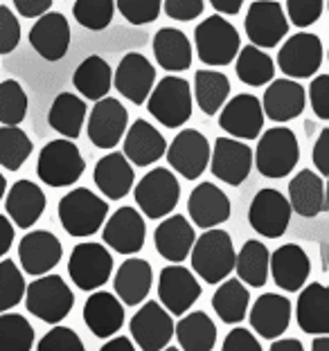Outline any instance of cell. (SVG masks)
<instances>
[{
	"mask_svg": "<svg viewBox=\"0 0 329 351\" xmlns=\"http://www.w3.org/2000/svg\"><path fill=\"white\" fill-rule=\"evenodd\" d=\"M251 293L239 279H226L212 295V308L226 324H239L248 313Z\"/></svg>",
	"mask_w": 329,
	"mask_h": 351,
	"instance_id": "cell-40",
	"label": "cell"
},
{
	"mask_svg": "<svg viewBox=\"0 0 329 351\" xmlns=\"http://www.w3.org/2000/svg\"><path fill=\"white\" fill-rule=\"evenodd\" d=\"M27 115V95L16 79L0 82V124L19 126Z\"/></svg>",
	"mask_w": 329,
	"mask_h": 351,
	"instance_id": "cell-45",
	"label": "cell"
},
{
	"mask_svg": "<svg viewBox=\"0 0 329 351\" xmlns=\"http://www.w3.org/2000/svg\"><path fill=\"white\" fill-rule=\"evenodd\" d=\"M93 180L104 196L111 198V201H120V198H124L131 191L135 173L131 162L120 151H113V154H106L98 160L93 171Z\"/></svg>",
	"mask_w": 329,
	"mask_h": 351,
	"instance_id": "cell-32",
	"label": "cell"
},
{
	"mask_svg": "<svg viewBox=\"0 0 329 351\" xmlns=\"http://www.w3.org/2000/svg\"><path fill=\"white\" fill-rule=\"evenodd\" d=\"M174 336L183 351H212L216 326L203 311H192L174 324Z\"/></svg>",
	"mask_w": 329,
	"mask_h": 351,
	"instance_id": "cell-36",
	"label": "cell"
},
{
	"mask_svg": "<svg viewBox=\"0 0 329 351\" xmlns=\"http://www.w3.org/2000/svg\"><path fill=\"white\" fill-rule=\"evenodd\" d=\"M291 302L284 295L264 293L251 308V326L258 331V336L266 340H275L288 329L291 322Z\"/></svg>",
	"mask_w": 329,
	"mask_h": 351,
	"instance_id": "cell-29",
	"label": "cell"
},
{
	"mask_svg": "<svg viewBox=\"0 0 329 351\" xmlns=\"http://www.w3.org/2000/svg\"><path fill=\"white\" fill-rule=\"evenodd\" d=\"M246 36L255 47H275L288 34L284 10L275 0H255L244 21Z\"/></svg>",
	"mask_w": 329,
	"mask_h": 351,
	"instance_id": "cell-14",
	"label": "cell"
},
{
	"mask_svg": "<svg viewBox=\"0 0 329 351\" xmlns=\"http://www.w3.org/2000/svg\"><path fill=\"white\" fill-rule=\"evenodd\" d=\"M68 275L82 291H98L113 275V257L102 243H79L68 259Z\"/></svg>",
	"mask_w": 329,
	"mask_h": 351,
	"instance_id": "cell-9",
	"label": "cell"
},
{
	"mask_svg": "<svg viewBox=\"0 0 329 351\" xmlns=\"http://www.w3.org/2000/svg\"><path fill=\"white\" fill-rule=\"evenodd\" d=\"M12 243H14V226L5 214H0V259L12 248Z\"/></svg>",
	"mask_w": 329,
	"mask_h": 351,
	"instance_id": "cell-57",
	"label": "cell"
},
{
	"mask_svg": "<svg viewBox=\"0 0 329 351\" xmlns=\"http://www.w3.org/2000/svg\"><path fill=\"white\" fill-rule=\"evenodd\" d=\"M277 66L291 79H307L316 75L323 66V43L316 34L298 32L280 47Z\"/></svg>",
	"mask_w": 329,
	"mask_h": 351,
	"instance_id": "cell-13",
	"label": "cell"
},
{
	"mask_svg": "<svg viewBox=\"0 0 329 351\" xmlns=\"http://www.w3.org/2000/svg\"><path fill=\"white\" fill-rule=\"evenodd\" d=\"M131 338L142 351H163L174 338V320L158 302H144L131 317Z\"/></svg>",
	"mask_w": 329,
	"mask_h": 351,
	"instance_id": "cell-15",
	"label": "cell"
},
{
	"mask_svg": "<svg viewBox=\"0 0 329 351\" xmlns=\"http://www.w3.org/2000/svg\"><path fill=\"white\" fill-rule=\"evenodd\" d=\"M115 7L131 25H147L160 16L163 0H115Z\"/></svg>",
	"mask_w": 329,
	"mask_h": 351,
	"instance_id": "cell-48",
	"label": "cell"
},
{
	"mask_svg": "<svg viewBox=\"0 0 329 351\" xmlns=\"http://www.w3.org/2000/svg\"><path fill=\"white\" fill-rule=\"evenodd\" d=\"M203 0H163L165 14L174 21H194L203 14Z\"/></svg>",
	"mask_w": 329,
	"mask_h": 351,
	"instance_id": "cell-52",
	"label": "cell"
},
{
	"mask_svg": "<svg viewBox=\"0 0 329 351\" xmlns=\"http://www.w3.org/2000/svg\"><path fill=\"white\" fill-rule=\"evenodd\" d=\"M163 351H181V349H176V347H165Z\"/></svg>",
	"mask_w": 329,
	"mask_h": 351,
	"instance_id": "cell-63",
	"label": "cell"
},
{
	"mask_svg": "<svg viewBox=\"0 0 329 351\" xmlns=\"http://www.w3.org/2000/svg\"><path fill=\"white\" fill-rule=\"evenodd\" d=\"M45 194L43 189L32 180H19L14 182L10 194L5 198V210L10 217L12 226L27 230L41 219L45 212Z\"/></svg>",
	"mask_w": 329,
	"mask_h": 351,
	"instance_id": "cell-28",
	"label": "cell"
},
{
	"mask_svg": "<svg viewBox=\"0 0 329 351\" xmlns=\"http://www.w3.org/2000/svg\"><path fill=\"white\" fill-rule=\"evenodd\" d=\"M30 43L45 61H59L66 57L70 47V25L66 16L59 12L43 14L30 29Z\"/></svg>",
	"mask_w": 329,
	"mask_h": 351,
	"instance_id": "cell-23",
	"label": "cell"
},
{
	"mask_svg": "<svg viewBox=\"0 0 329 351\" xmlns=\"http://www.w3.org/2000/svg\"><path fill=\"white\" fill-rule=\"evenodd\" d=\"M221 351H264V349L260 345V340L253 336V331L244 329V326H237L223 340Z\"/></svg>",
	"mask_w": 329,
	"mask_h": 351,
	"instance_id": "cell-54",
	"label": "cell"
},
{
	"mask_svg": "<svg viewBox=\"0 0 329 351\" xmlns=\"http://www.w3.org/2000/svg\"><path fill=\"white\" fill-rule=\"evenodd\" d=\"M36 351H86L82 338L70 326H52L45 336L38 340Z\"/></svg>",
	"mask_w": 329,
	"mask_h": 351,
	"instance_id": "cell-49",
	"label": "cell"
},
{
	"mask_svg": "<svg viewBox=\"0 0 329 351\" xmlns=\"http://www.w3.org/2000/svg\"><path fill=\"white\" fill-rule=\"evenodd\" d=\"M311 108L318 119H329V75H318L309 86Z\"/></svg>",
	"mask_w": 329,
	"mask_h": 351,
	"instance_id": "cell-53",
	"label": "cell"
},
{
	"mask_svg": "<svg viewBox=\"0 0 329 351\" xmlns=\"http://www.w3.org/2000/svg\"><path fill=\"white\" fill-rule=\"evenodd\" d=\"M72 84L86 99L100 101L106 97L111 86H113V70L102 57L93 54L77 66L75 75H72Z\"/></svg>",
	"mask_w": 329,
	"mask_h": 351,
	"instance_id": "cell-37",
	"label": "cell"
},
{
	"mask_svg": "<svg viewBox=\"0 0 329 351\" xmlns=\"http://www.w3.org/2000/svg\"><path fill=\"white\" fill-rule=\"evenodd\" d=\"M135 203L142 210L144 217L149 219H163L174 212L181 198V185L179 178L165 167H156L133 189Z\"/></svg>",
	"mask_w": 329,
	"mask_h": 351,
	"instance_id": "cell-8",
	"label": "cell"
},
{
	"mask_svg": "<svg viewBox=\"0 0 329 351\" xmlns=\"http://www.w3.org/2000/svg\"><path fill=\"white\" fill-rule=\"evenodd\" d=\"M25 279H23L21 268L12 259L0 261V313H7L16 304H21L25 295Z\"/></svg>",
	"mask_w": 329,
	"mask_h": 351,
	"instance_id": "cell-47",
	"label": "cell"
},
{
	"mask_svg": "<svg viewBox=\"0 0 329 351\" xmlns=\"http://www.w3.org/2000/svg\"><path fill=\"white\" fill-rule=\"evenodd\" d=\"M314 165L320 178L329 176V129H323L314 145Z\"/></svg>",
	"mask_w": 329,
	"mask_h": 351,
	"instance_id": "cell-55",
	"label": "cell"
},
{
	"mask_svg": "<svg viewBox=\"0 0 329 351\" xmlns=\"http://www.w3.org/2000/svg\"><path fill=\"white\" fill-rule=\"evenodd\" d=\"M151 282H154V273H151L149 261L140 257L126 259L115 273V298L126 306H138L147 300Z\"/></svg>",
	"mask_w": 329,
	"mask_h": 351,
	"instance_id": "cell-34",
	"label": "cell"
},
{
	"mask_svg": "<svg viewBox=\"0 0 329 351\" xmlns=\"http://www.w3.org/2000/svg\"><path fill=\"white\" fill-rule=\"evenodd\" d=\"M63 257L61 241L47 230H34L27 232L19 243V259L27 275L43 277L57 266Z\"/></svg>",
	"mask_w": 329,
	"mask_h": 351,
	"instance_id": "cell-21",
	"label": "cell"
},
{
	"mask_svg": "<svg viewBox=\"0 0 329 351\" xmlns=\"http://www.w3.org/2000/svg\"><path fill=\"white\" fill-rule=\"evenodd\" d=\"M154 57L167 73H183L192 66V43L185 32L163 27L154 36Z\"/></svg>",
	"mask_w": 329,
	"mask_h": 351,
	"instance_id": "cell-35",
	"label": "cell"
},
{
	"mask_svg": "<svg viewBox=\"0 0 329 351\" xmlns=\"http://www.w3.org/2000/svg\"><path fill=\"white\" fill-rule=\"evenodd\" d=\"M129 124V113L122 101L113 97H104L95 101L88 117V140L98 149H113L120 145Z\"/></svg>",
	"mask_w": 329,
	"mask_h": 351,
	"instance_id": "cell-17",
	"label": "cell"
},
{
	"mask_svg": "<svg viewBox=\"0 0 329 351\" xmlns=\"http://www.w3.org/2000/svg\"><path fill=\"white\" fill-rule=\"evenodd\" d=\"M165 154L167 162L176 173H181L185 180H196L198 176H203L210 162V142L201 131L185 129L172 140Z\"/></svg>",
	"mask_w": 329,
	"mask_h": 351,
	"instance_id": "cell-12",
	"label": "cell"
},
{
	"mask_svg": "<svg viewBox=\"0 0 329 351\" xmlns=\"http://www.w3.org/2000/svg\"><path fill=\"white\" fill-rule=\"evenodd\" d=\"M75 304V295L59 275H43L25 286V306L34 317L47 324L66 320Z\"/></svg>",
	"mask_w": 329,
	"mask_h": 351,
	"instance_id": "cell-4",
	"label": "cell"
},
{
	"mask_svg": "<svg viewBox=\"0 0 329 351\" xmlns=\"http://www.w3.org/2000/svg\"><path fill=\"white\" fill-rule=\"evenodd\" d=\"M207 165L214 178L226 185L239 187L253 169V149L235 138H216Z\"/></svg>",
	"mask_w": 329,
	"mask_h": 351,
	"instance_id": "cell-16",
	"label": "cell"
},
{
	"mask_svg": "<svg viewBox=\"0 0 329 351\" xmlns=\"http://www.w3.org/2000/svg\"><path fill=\"white\" fill-rule=\"evenodd\" d=\"M21 41V23L10 7H0V54H10Z\"/></svg>",
	"mask_w": 329,
	"mask_h": 351,
	"instance_id": "cell-51",
	"label": "cell"
},
{
	"mask_svg": "<svg viewBox=\"0 0 329 351\" xmlns=\"http://www.w3.org/2000/svg\"><path fill=\"white\" fill-rule=\"evenodd\" d=\"M304 101H307V95H304V88L298 82H293V79H275V82L269 84L260 104L264 117H269L277 124H284L302 113Z\"/></svg>",
	"mask_w": 329,
	"mask_h": 351,
	"instance_id": "cell-25",
	"label": "cell"
},
{
	"mask_svg": "<svg viewBox=\"0 0 329 351\" xmlns=\"http://www.w3.org/2000/svg\"><path fill=\"white\" fill-rule=\"evenodd\" d=\"M194 43L198 59L207 66H228L237 59L239 32L223 16H207L194 29Z\"/></svg>",
	"mask_w": 329,
	"mask_h": 351,
	"instance_id": "cell-6",
	"label": "cell"
},
{
	"mask_svg": "<svg viewBox=\"0 0 329 351\" xmlns=\"http://www.w3.org/2000/svg\"><path fill=\"white\" fill-rule=\"evenodd\" d=\"M237 77L242 79L246 86H266L273 82L275 75V63L269 57L266 52H262L260 47L246 45L237 52Z\"/></svg>",
	"mask_w": 329,
	"mask_h": 351,
	"instance_id": "cell-42",
	"label": "cell"
},
{
	"mask_svg": "<svg viewBox=\"0 0 329 351\" xmlns=\"http://www.w3.org/2000/svg\"><path fill=\"white\" fill-rule=\"evenodd\" d=\"M32 140L19 126H3L0 129V167L7 171H19L32 156Z\"/></svg>",
	"mask_w": 329,
	"mask_h": 351,
	"instance_id": "cell-43",
	"label": "cell"
},
{
	"mask_svg": "<svg viewBox=\"0 0 329 351\" xmlns=\"http://www.w3.org/2000/svg\"><path fill=\"white\" fill-rule=\"evenodd\" d=\"M291 205L277 189H260L248 207V223L258 234L280 239L291 223Z\"/></svg>",
	"mask_w": 329,
	"mask_h": 351,
	"instance_id": "cell-10",
	"label": "cell"
},
{
	"mask_svg": "<svg viewBox=\"0 0 329 351\" xmlns=\"http://www.w3.org/2000/svg\"><path fill=\"white\" fill-rule=\"evenodd\" d=\"M196 241L194 226L181 214L167 217L154 232L156 250L163 259L172 263H181L192 252V245Z\"/></svg>",
	"mask_w": 329,
	"mask_h": 351,
	"instance_id": "cell-30",
	"label": "cell"
},
{
	"mask_svg": "<svg viewBox=\"0 0 329 351\" xmlns=\"http://www.w3.org/2000/svg\"><path fill=\"white\" fill-rule=\"evenodd\" d=\"M84 322L93 336L102 340L113 338L124 324V304L113 293L95 291L84 304Z\"/></svg>",
	"mask_w": 329,
	"mask_h": 351,
	"instance_id": "cell-26",
	"label": "cell"
},
{
	"mask_svg": "<svg viewBox=\"0 0 329 351\" xmlns=\"http://www.w3.org/2000/svg\"><path fill=\"white\" fill-rule=\"evenodd\" d=\"M156 82V68L151 66L147 57L138 52L124 54L122 61L117 63V70L113 75L115 90L133 104H144L149 93L154 90Z\"/></svg>",
	"mask_w": 329,
	"mask_h": 351,
	"instance_id": "cell-20",
	"label": "cell"
},
{
	"mask_svg": "<svg viewBox=\"0 0 329 351\" xmlns=\"http://www.w3.org/2000/svg\"><path fill=\"white\" fill-rule=\"evenodd\" d=\"M298 326L309 336H327L329 333V289L318 282L304 286L298 306H295Z\"/></svg>",
	"mask_w": 329,
	"mask_h": 351,
	"instance_id": "cell-33",
	"label": "cell"
},
{
	"mask_svg": "<svg viewBox=\"0 0 329 351\" xmlns=\"http://www.w3.org/2000/svg\"><path fill=\"white\" fill-rule=\"evenodd\" d=\"M100 351H135V347H133L131 338L120 336V338H113V340L104 342V347Z\"/></svg>",
	"mask_w": 329,
	"mask_h": 351,
	"instance_id": "cell-59",
	"label": "cell"
},
{
	"mask_svg": "<svg viewBox=\"0 0 329 351\" xmlns=\"http://www.w3.org/2000/svg\"><path fill=\"white\" fill-rule=\"evenodd\" d=\"M300 160L298 138L286 126H273L262 135L253 162L264 178H286Z\"/></svg>",
	"mask_w": 329,
	"mask_h": 351,
	"instance_id": "cell-2",
	"label": "cell"
},
{
	"mask_svg": "<svg viewBox=\"0 0 329 351\" xmlns=\"http://www.w3.org/2000/svg\"><path fill=\"white\" fill-rule=\"evenodd\" d=\"M149 113L167 129H179L192 117V88L183 77H165L147 97Z\"/></svg>",
	"mask_w": 329,
	"mask_h": 351,
	"instance_id": "cell-7",
	"label": "cell"
},
{
	"mask_svg": "<svg viewBox=\"0 0 329 351\" xmlns=\"http://www.w3.org/2000/svg\"><path fill=\"white\" fill-rule=\"evenodd\" d=\"M286 201L291 205V212L300 214V217H304V219L318 217V214H323L327 210L325 180L311 169L298 171L293 176V180L288 182Z\"/></svg>",
	"mask_w": 329,
	"mask_h": 351,
	"instance_id": "cell-31",
	"label": "cell"
},
{
	"mask_svg": "<svg viewBox=\"0 0 329 351\" xmlns=\"http://www.w3.org/2000/svg\"><path fill=\"white\" fill-rule=\"evenodd\" d=\"M230 198L214 185V182H201L188 198V214L192 223L201 230H214L216 226L230 219Z\"/></svg>",
	"mask_w": 329,
	"mask_h": 351,
	"instance_id": "cell-22",
	"label": "cell"
},
{
	"mask_svg": "<svg viewBox=\"0 0 329 351\" xmlns=\"http://www.w3.org/2000/svg\"><path fill=\"white\" fill-rule=\"evenodd\" d=\"M144 237H147L144 219H142V214L131 205L115 210L113 217L106 221V226L102 230L104 243L120 254L140 252L144 245Z\"/></svg>",
	"mask_w": 329,
	"mask_h": 351,
	"instance_id": "cell-18",
	"label": "cell"
},
{
	"mask_svg": "<svg viewBox=\"0 0 329 351\" xmlns=\"http://www.w3.org/2000/svg\"><path fill=\"white\" fill-rule=\"evenodd\" d=\"M192 268L205 284H221L235 270V245L228 232L214 228L201 234L192 245Z\"/></svg>",
	"mask_w": 329,
	"mask_h": 351,
	"instance_id": "cell-1",
	"label": "cell"
},
{
	"mask_svg": "<svg viewBox=\"0 0 329 351\" xmlns=\"http://www.w3.org/2000/svg\"><path fill=\"white\" fill-rule=\"evenodd\" d=\"M201 291L203 289H201L194 273L179 266V263L160 270L158 298H160V306L170 315H185L192 308V304L201 298Z\"/></svg>",
	"mask_w": 329,
	"mask_h": 351,
	"instance_id": "cell-11",
	"label": "cell"
},
{
	"mask_svg": "<svg viewBox=\"0 0 329 351\" xmlns=\"http://www.w3.org/2000/svg\"><path fill=\"white\" fill-rule=\"evenodd\" d=\"M210 5L219 12V16L221 14L235 16V14H239V10H242L244 0H210Z\"/></svg>",
	"mask_w": 329,
	"mask_h": 351,
	"instance_id": "cell-58",
	"label": "cell"
},
{
	"mask_svg": "<svg viewBox=\"0 0 329 351\" xmlns=\"http://www.w3.org/2000/svg\"><path fill=\"white\" fill-rule=\"evenodd\" d=\"M167 142L156 126H151L147 119H135L131 129L124 133V158L135 167H149L165 156Z\"/></svg>",
	"mask_w": 329,
	"mask_h": 351,
	"instance_id": "cell-27",
	"label": "cell"
},
{
	"mask_svg": "<svg viewBox=\"0 0 329 351\" xmlns=\"http://www.w3.org/2000/svg\"><path fill=\"white\" fill-rule=\"evenodd\" d=\"M109 203L91 189L77 187L59 201V221L70 237H91L104 226Z\"/></svg>",
	"mask_w": 329,
	"mask_h": 351,
	"instance_id": "cell-3",
	"label": "cell"
},
{
	"mask_svg": "<svg viewBox=\"0 0 329 351\" xmlns=\"http://www.w3.org/2000/svg\"><path fill=\"white\" fill-rule=\"evenodd\" d=\"M325 0H286V14L295 27H309L323 16Z\"/></svg>",
	"mask_w": 329,
	"mask_h": 351,
	"instance_id": "cell-50",
	"label": "cell"
},
{
	"mask_svg": "<svg viewBox=\"0 0 329 351\" xmlns=\"http://www.w3.org/2000/svg\"><path fill=\"white\" fill-rule=\"evenodd\" d=\"M34 329L21 313H0V351H30Z\"/></svg>",
	"mask_w": 329,
	"mask_h": 351,
	"instance_id": "cell-44",
	"label": "cell"
},
{
	"mask_svg": "<svg viewBox=\"0 0 329 351\" xmlns=\"http://www.w3.org/2000/svg\"><path fill=\"white\" fill-rule=\"evenodd\" d=\"M269 248L262 241H258V239L246 241L235 257L239 282L244 286H253V289H262L269 279Z\"/></svg>",
	"mask_w": 329,
	"mask_h": 351,
	"instance_id": "cell-39",
	"label": "cell"
},
{
	"mask_svg": "<svg viewBox=\"0 0 329 351\" xmlns=\"http://www.w3.org/2000/svg\"><path fill=\"white\" fill-rule=\"evenodd\" d=\"M86 171V160L75 142L52 140L41 149L36 162V173L41 182L50 187H70Z\"/></svg>",
	"mask_w": 329,
	"mask_h": 351,
	"instance_id": "cell-5",
	"label": "cell"
},
{
	"mask_svg": "<svg viewBox=\"0 0 329 351\" xmlns=\"http://www.w3.org/2000/svg\"><path fill=\"white\" fill-rule=\"evenodd\" d=\"M84 119H86V101L72 93L57 95L50 106V113H47V124L70 142L79 138Z\"/></svg>",
	"mask_w": 329,
	"mask_h": 351,
	"instance_id": "cell-38",
	"label": "cell"
},
{
	"mask_svg": "<svg viewBox=\"0 0 329 351\" xmlns=\"http://www.w3.org/2000/svg\"><path fill=\"white\" fill-rule=\"evenodd\" d=\"M269 351H304L302 342L295 338H284V340H273Z\"/></svg>",
	"mask_w": 329,
	"mask_h": 351,
	"instance_id": "cell-60",
	"label": "cell"
},
{
	"mask_svg": "<svg viewBox=\"0 0 329 351\" xmlns=\"http://www.w3.org/2000/svg\"><path fill=\"white\" fill-rule=\"evenodd\" d=\"M311 351H329V338L327 336H318L311 345Z\"/></svg>",
	"mask_w": 329,
	"mask_h": 351,
	"instance_id": "cell-61",
	"label": "cell"
},
{
	"mask_svg": "<svg viewBox=\"0 0 329 351\" xmlns=\"http://www.w3.org/2000/svg\"><path fill=\"white\" fill-rule=\"evenodd\" d=\"M23 19H41L52 7V0H12Z\"/></svg>",
	"mask_w": 329,
	"mask_h": 351,
	"instance_id": "cell-56",
	"label": "cell"
},
{
	"mask_svg": "<svg viewBox=\"0 0 329 351\" xmlns=\"http://www.w3.org/2000/svg\"><path fill=\"white\" fill-rule=\"evenodd\" d=\"M72 14H75L79 25L100 32L106 29L111 25V21H113L115 3L113 0H77L75 7H72Z\"/></svg>",
	"mask_w": 329,
	"mask_h": 351,
	"instance_id": "cell-46",
	"label": "cell"
},
{
	"mask_svg": "<svg viewBox=\"0 0 329 351\" xmlns=\"http://www.w3.org/2000/svg\"><path fill=\"white\" fill-rule=\"evenodd\" d=\"M5 189H7V180H5V176L0 173V201H3V196H5Z\"/></svg>",
	"mask_w": 329,
	"mask_h": 351,
	"instance_id": "cell-62",
	"label": "cell"
},
{
	"mask_svg": "<svg viewBox=\"0 0 329 351\" xmlns=\"http://www.w3.org/2000/svg\"><path fill=\"white\" fill-rule=\"evenodd\" d=\"M230 95V82L216 70H198L194 75V97L205 115H216Z\"/></svg>",
	"mask_w": 329,
	"mask_h": 351,
	"instance_id": "cell-41",
	"label": "cell"
},
{
	"mask_svg": "<svg viewBox=\"0 0 329 351\" xmlns=\"http://www.w3.org/2000/svg\"><path fill=\"white\" fill-rule=\"evenodd\" d=\"M269 270L275 279V286L286 293H298L309 279L311 261L300 245L284 243L269 257Z\"/></svg>",
	"mask_w": 329,
	"mask_h": 351,
	"instance_id": "cell-24",
	"label": "cell"
},
{
	"mask_svg": "<svg viewBox=\"0 0 329 351\" xmlns=\"http://www.w3.org/2000/svg\"><path fill=\"white\" fill-rule=\"evenodd\" d=\"M219 126L226 133H230L235 140H258L264 126V113L260 99L248 93L232 97L228 104H223Z\"/></svg>",
	"mask_w": 329,
	"mask_h": 351,
	"instance_id": "cell-19",
	"label": "cell"
}]
</instances>
